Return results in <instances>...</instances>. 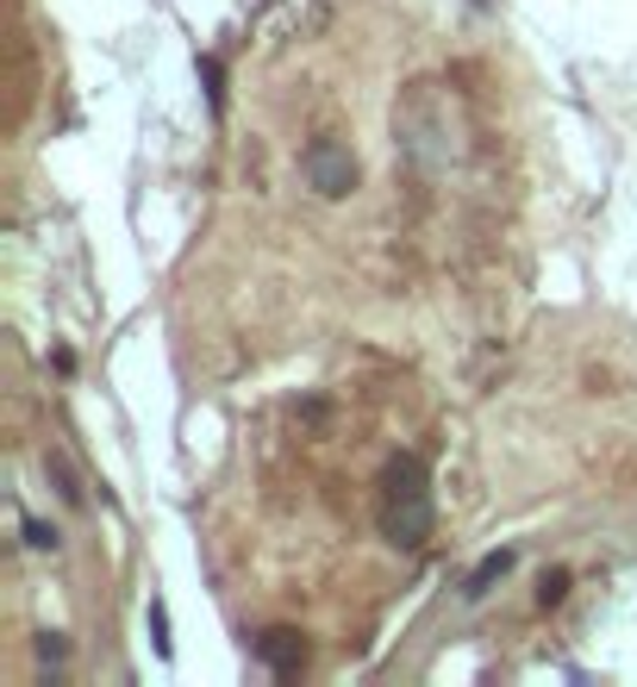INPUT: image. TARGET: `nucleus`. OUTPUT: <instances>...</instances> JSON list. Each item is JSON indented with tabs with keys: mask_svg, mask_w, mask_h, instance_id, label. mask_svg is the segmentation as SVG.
Returning <instances> with one entry per match:
<instances>
[{
	"mask_svg": "<svg viewBox=\"0 0 637 687\" xmlns=\"http://www.w3.org/2000/svg\"><path fill=\"white\" fill-rule=\"evenodd\" d=\"M382 532L406 550H419L431 537V476L419 457H394L382 481Z\"/></svg>",
	"mask_w": 637,
	"mask_h": 687,
	"instance_id": "f257e3e1",
	"label": "nucleus"
},
{
	"mask_svg": "<svg viewBox=\"0 0 637 687\" xmlns=\"http://www.w3.org/2000/svg\"><path fill=\"white\" fill-rule=\"evenodd\" d=\"M300 163H307V182H312L319 194H344L350 182H356V163H350V151H344V144H331V138H312Z\"/></svg>",
	"mask_w": 637,
	"mask_h": 687,
	"instance_id": "f03ea898",
	"label": "nucleus"
},
{
	"mask_svg": "<svg viewBox=\"0 0 637 687\" xmlns=\"http://www.w3.org/2000/svg\"><path fill=\"white\" fill-rule=\"evenodd\" d=\"M256 656L270 668H282V675H294L307 663V644H300V631H270V637H256Z\"/></svg>",
	"mask_w": 637,
	"mask_h": 687,
	"instance_id": "7ed1b4c3",
	"label": "nucleus"
},
{
	"mask_svg": "<svg viewBox=\"0 0 637 687\" xmlns=\"http://www.w3.org/2000/svg\"><path fill=\"white\" fill-rule=\"evenodd\" d=\"M506 563H513V556H506V550H494V556H487V563H482V569L469 575V593H482L487 581H501V575H506Z\"/></svg>",
	"mask_w": 637,
	"mask_h": 687,
	"instance_id": "20e7f679",
	"label": "nucleus"
},
{
	"mask_svg": "<svg viewBox=\"0 0 637 687\" xmlns=\"http://www.w3.org/2000/svg\"><path fill=\"white\" fill-rule=\"evenodd\" d=\"M562 588H569V575H543V593H538V600H543V607H557Z\"/></svg>",
	"mask_w": 637,
	"mask_h": 687,
	"instance_id": "39448f33",
	"label": "nucleus"
}]
</instances>
